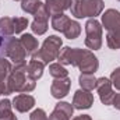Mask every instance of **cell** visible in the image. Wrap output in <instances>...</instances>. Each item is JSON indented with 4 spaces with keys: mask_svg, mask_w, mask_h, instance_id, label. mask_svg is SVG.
I'll list each match as a JSON object with an SVG mask.
<instances>
[{
    "mask_svg": "<svg viewBox=\"0 0 120 120\" xmlns=\"http://www.w3.org/2000/svg\"><path fill=\"white\" fill-rule=\"evenodd\" d=\"M42 6H43V3L41 0H21L22 11L27 14H31V15H35Z\"/></svg>",
    "mask_w": 120,
    "mask_h": 120,
    "instance_id": "ac0fdd59",
    "label": "cell"
},
{
    "mask_svg": "<svg viewBox=\"0 0 120 120\" xmlns=\"http://www.w3.org/2000/svg\"><path fill=\"white\" fill-rule=\"evenodd\" d=\"M11 63L4 57H0V80H7L11 73Z\"/></svg>",
    "mask_w": 120,
    "mask_h": 120,
    "instance_id": "cb8c5ba5",
    "label": "cell"
},
{
    "mask_svg": "<svg viewBox=\"0 0 120 120\" xmlns=\"http://www.w3.org/2000/svg\"><path fill=\"white\" fill-rule=\"evenodd\" d=\"M63 34H64V36H66L67 39H70V41L77 39V38L80 36V34H81V25H80V22L75 21V20H71L70 24L67 25V28H66V31H64Z\"/></svg>",
    "mask_w": 120,
    "mask_h": 120,
    "instance_id": "44dd1931",
    "label": "cell"
},
{
    "mask_svg": "<svg viewBox=\"0 0 120 120\" xmlns=\"http://www.w3.org/2000/svg\"><path fill=\"white\" fill-rule=\"evenodd\" d=\"M49 13L45 7V4L38 10V13L34 15V21L31 22V30L35 35H43L46 34V31L49 28L48 20H49Z\"/></svg>",
    "mask_w": 120,
    "mask_h": 120,
    "instance_id": "9c48e42d",
    "label": "cell"
},
{
    "mask_svg": "<svg viewBox=\"0 0 120 120\" xmlns=\"http://www.w3.org/2000/svg\"><path fill=\"white\" fill-rule=\"evenodd\" d=\"M106 45L109 46V49L117 50L120 49V35H115V34H106Z\"/></svg>",
    "mask_w": 120,
    "mask_h": 120,
    "instance_id": "4316f807",
    "label": "cell"
},
{
    "mask_svg": "<svg viewBox=\"0 0 120 120\" xmlns=\"http://www.w3.org/2000/svg\"><path fill=\"white\" fill-rule=\"evenodd\" d=\"M14 1H21V0H14Z\"/></svg>",
    "mask_w": 120,
    "mask_h": 120,
    "instance_id": "e575fe53",
    "label": "cell"
},
{
    "mask_svg": "<svg viewBox=\"0 0 120 120\" xmlns=\"http://www.w3.org/2000/svg\"><path fill=\"white\" fill-rule=\"evenodd\" d=\"M10 94H13V91L10 88L8 81L7 80H0V95L1 96H7Z\"/></svg>",
    "mask_w": 120,
    "mask_h": 120,
    "instance_id": "f546056e",
    "label": "cell"
},
{
    "mask_svg": "<svg viewBox=\"0 0 120 120\" xmlns=\"http://www.w3.org/2000/svg\"><path fill=\"white\" fill-rule=\"evenodd\" d=\"M0 34L3 36L14 35V18H11V17H1L0 18Z\"/></svg>",
    "mask_w": 120,
    "mask_h": 120,
    "instance_id": "d6986e66",
    "label": "cell"
},
{
    "mask_svg": "<svg viewBox=\"0 0 120 120\" xmlns=\"http://www.w3.org/2000/svg\"><path fill=\"white\" fill-rule=\"evenodd\" d=\"M73 4V0H45V7L50 15L64 13Z\"/></svg>",
    "mask_w": 120,
    "mask_h": 120,
    "instance_id": "4fadbf2b",
    "label": "cell"
},
{
    "mask_svg": "<svg viewBox=\"0 0 120 120\" xmlns=\"http://www.w3.org/2000/svg\"><path fill=\"white\" fill-rule=\"evenodd\" d=\"M48 115H46V112L43 110V109H35L32 113L30 115V120H48Z\"/></svg>",
    "mask_w": 120,
    "mask_h": 120,
    "instance_id": "f1b7e54d",
    "label": "cell"
},
{
    "mask_svg": "<svg viewBox=\"0 0 120 120\" xmlns=\"http://www.w3.org/2000/svg\"><path fill=\"white\" fill-rule=\"evenodd\" d=\"M11 103L17 112L25 113V112H30L35 106V98L32 95H28V94H20L11 101Z\"/></svg>",
    "mask_w": 120,
    "mask_h": 120,
    "instance_id": "7c38bea8",
    "label": "cell"
},
{
    "mask_svg": "<svg viewBox=\"0 0 120 120\" xmlns=\"http://www.w3.org/2000/svg\"><path fill=\"white\" fill-rule=\"evenodd\" d=\"M92 105H94V95L91 91L78 90L74 92V96H73L74 109L84 110V109H90Z\"/></svg>",
    "mask_w": 120,
    "mask_h": 120,
    "instance_id": "30bf717a",
    "label": "cell"
},
{
    "mask_svg": "<svg viewBox=\"0 0 120 120\" xmlns=\"http://www.w3.org/2000/svg\"><path fill=\"white\" fill-rule=\"evenodd\" d=\"M28 18L25 17H14V34H22L28 27Z\"/></svg>",
    "mask_w": 120,
    "mask_h": 120,
    "instance_id": "d4e9b609",
    "label": "cell"
},
{
    "mask_svg": "<svg viewBox=\"0 0 120 120\" xmlns=\"http://www.w3.org/2000/svg\"><path fill=\"white\" fill-rule=\"evenodd\" d=\"M3 43H4V36H0V53H1V48H3Z\"/></svg>",
    "mask_w": 120,
    "mask_h": 120,
    "instance_id": "836d02e7",
    "label": "cell"
},
{
    "mask_svg": "<svg viewBox=\"0 0 120 120\" xmlns=\"http://www.w3.org/2000/svg\"><path fill=\"white\" fill-rule=\"evenodd\" d=\"M95 90L98 91L99 99H101V102H102L103 105H106V106L112 105L116 92L113 91V85H112V82H110L109 78H106V77L98 78V80H96V87H95Z\"/></svg>",
    "mask_w": 120,
    "mask_h": 120,
    "instance_id": "ba28073f",
    "label": "cell"
},
{
    "mask_svg": "<svg viewBox=\"0 0 120 120\" xmlns=\"http://www.w3.org/2000/svg\"><path fill=\"white\" fill-rule=\"evenodd\" d=\"M49 74L53 78H66L68 77V71L64 66H61L60 63H50L49 64Z\"/></svg>",
    "mask_w": 120,
    "mask_h": 120,
    "instance_id": "7402d4cb",
    "label": "cell"
},
{
    "mask_svg": "<svg viewBox=\"0 0 120 120\" xmlns=\"http://www.w3.org/2000/svg\"><path fill=\"white\" fill-rule=\"evenodd\" d=\"M55 109H56V110H60V112H63V113L67 115L70 119H71V116H73V113H74V106H73L71 103H68V102H63V101H60V102L56 103Z\"/></svg>",
    "mask_w": 120,
    "mask_h": 120,
    "instance_id": "484cf974",
    "label": "cell"
},
{
    "mask_svg": "<svg viewBox=\"0 0 120 120\" xmlns=\"http://www.w3.org/2000/svg\"><path fill=\"white\" fill-rule=\"evenodd\" d=\"M20 42H21V45L24 46V49L27 50V53L30 56L35 55L39 49V42L32 34H22L21 38H20Z\"/></svg>",
    "mask_w": 120,
    "mask_h": 120,
    "instance_id": "5bb4252c",
    "label": "cell"
},
{
    "mask_svg": "<svg viewBox=\"0 0 120 120\" xmlns=\"http://www.w3.org/2000/svg\"><path fill=\"white\" fill-rule=\"evenodd\" d=\"M110 82H112V85H113V88H116L117 91H120V67L117 68H115L113 71H112V74H110Z\"/></svg>",
    "mask_w": 120,
    "mask_h": 120,
    "instance_id": "83f0119b",
    "label": "cell"
},
{
    "mask_svg": "<svg viewBox=\"0 0 120 120\" xmlns=\"http://www.w3.org/2000/svg\"><path fill=\"white\" fill-rule=\"evenodd\" d=\"M61 46H63V41H61L60 36H57V35H49L43 41L41 49H38V52L35 55H32L31 59L42 61L45 66H49L53 60H57V56L60 53Z\"/></svg>",
    "mask_w": 120,
    "mask_h": 120,
    "instance_id": "7a4b0ae2",
    "label": "cell"
},
{
    "mask_svg": "<svg viewBox=\"0 0 120 120\" xmlns=\"http://www.w3.org/2000/svg\"><path fill=\"white\" fill-rule=\"evenodd\" d=\"M71 66L78 67L81 74H95L99 68V60L90 49L73 48Z\"/></svg>",
    "mask_w": 120,
    "mask_h": 120,
    "instance_id": "3957f363",
    "label": "cell"
},
{
    "mask_svg": "<svg viewBox=\"0 0 120 120\" xmlns=\"http://www.w3.org/2000/svg\"><path fill=\"white\" fill-rule=\"evenodd\" d=\"M102 24L96 18H90L85 22V46L90 50H99L102 48Z\"/></svg>",
    "mask_w": 120,
    "mask_h": 120,
    "instance_id": "8992f818",
    "label": "cell"
},
{
    "mask_svg": "<svg viewBox=\"0 0 120 120\" xmlns=\"http://www.w3.org/2000/svg\"><path fill=\"white\" fill-rule=\"evenodd\" d=\"M73 120H92L90 115H80V116H75Z\"/></svg>",
    "mask_w": 120,
    "mask_h": 120,
    "instance_id": "d6a6232c",
    "label": "cell"
},
{
    "mask_svg": "<svg viewBox=\"0 0 120 120\" xmlns=\"http://www.w3.org/2000/svg\"><path fill=\"white\" fill-rule=\"evenodd\" d=\"M117 1H120V0H117Z\"/></svg>",
    "mask_w": 120,
    "mask_h": 120,
    "instance_id": "d590c367",
    "label": "cell"
},
{
    "mask_svg": "<svg viewBox=\"0 0 120 120\" xmlns=\"http://www.w3.org/2000/svg\"><path fill=\"white\" fill-rule=\"evenodd\" d=\"M48 120H70V117L67 116V115H64L63 112H60V110H53L50 115H49V119Z\"/></svg>",
    "mask_w": 120,
    "mask_h": 120,
    "instance_id": "4dcf8cb0",
    "label": "cell"
},
{
    "mask_svg": "<svg viewBox=\"0 0 120 120\" xmlns=\"http://www.w3.org/2000/svg\"><path fill=\"white\" fill-rule=\"evenodd\" d=\"M43 70H45V64L42 61H38V60H30L28 66H27V74L28 77H31L32 80H39L43 74Z\"/></svg>",
    "mask_w": 120,
    "mask_h": 120,
    "instance_id": "9a60e30c",
    "label": "cell"
},
{
    "mask_svg": "<svg viewBox=\"0 0 120 120\" xmlns=\"http://www.w3.org/2000/svg\"><path fill=\"white\" fill-rule=\"evenodd\" d=\"M105 8L103 0H73L70 7L71 15L75 18H95Z\"/></svg>",
    "mask_w": 120,
    "mask_h": 120,
    "instance_id": "277c9868",
    "label": "cell"
},
{
    "mask_svg": "<svg viewBox=\"0 0 120 120\" xmlns=\"http://www.w3.org/2000/svg\"><path fill=\"white\" fill-rule=\"evenodd\" d=\"M27 56H28V53L24 49V46L21 45L20 39L11 38V36L4 38V43H3V48H1L0 57L10 59L14 64H18V63H25Z\"/></svg>",
    "mask_w": 120,
    "mask_h": 120,
    "instance_id": "5b68a950",
    "label": "cell"
},
{
    "mask_svg": "<svg viewBox=\"0 0 120 120\" xmlns=\"http://www.w3.org/2000/svg\"><path fill=\"white\" fill-rule=\"evenodd\" d=\"M96 77L94 74H81L78 78V84L81 87V90L85 91H92L96 87Z\"/></svg>",
    "mask_w": 120,
    "mask_h": 120,
    "instance_id": "ffe728a7",
    "label": "cell"
},
{
    "mask_svg": "<svg viewBox=\"0 0 120 120\" xmlns=\"http://www.w3.org/2000/svg\"><path fill=\"white\" fill-rule=\"evenodd\" d=\"M70 18H68V15H66L64 13H60V14H55V15H52V20H50V24H52V28L55 31H57V32H64L66 28H67V25L70 24Z\"/></svg>",
    "mask_w": 120,
    "mask_h": 120,
    "instance_id": "2e32d148",
    "label": "cell"
},
{
    "mask_svg": "<svg viewBox=\"0 0 120 120\" xmlns=\"http://www.w3.org/2000/svg\"><path fill=\"white\" fill-rule=\"evenodd\" d=\"M57 60L61 66H71V60H73V48L70 46H64L60 49V53L57 56Z\"/></svg>",
    "mask_w": 120,
    "mask_h": 120,
    "instance_id": "603a6c76",
    "label": "cell"
},
{
    "mask_svg": "<svg viewBox=\"0 0 120 120\" xmlns=\"http://www.w3.org/2000/svg\"><path fill=\"white\" fill-rule=\"evenodd\" d=\"M0 120H18L13 112V103L8 99L0 101Z\"/></svg>",
    "mask_w": 120,
    "mask_h": 120,
    "instance_id": "e0dca14e",
    "label": "cell"
},
{
    "mask_svg": "<svg viewBox=\"0 0 120 120\" xmlns=\"http://www.w3.org/2000/svg\"><path fill=\"white\" fill-rule=\"evenodd\" d=\"M71 88V80L68 77L66 78H55V81L50 85V94L56 99H63L68 95Z\"/></svg>",
    "mask_w": 120,
    "mask_h": 120,
    "instance_id": "8fae6325",
    "label": "cell"
},
{
    "mask_svg": "<svg viewBox=\"0 0 120 120\" xmlns=\"http://www.w3.org/2000/svg\"><path fill=\"white\" fill-rule=\"evenodd\" d=\"M112 106H115L117 110H120V94H116L115 95V99L112 102Z\"/></svg>",
    "mask_w": 120,
    "mask_h": 120,
    "instance_id": "1f68e13d",
    "label": "cell"
},
{
    "mask_svg": "<svg viewBox=\"0 0 120 120\" xmlns=\"http://www.w3.org/2000/svg\"><path fill=\"white\" fill-rule=\"evenodd\" d=\"M27 61L25 63H18L11 67V73L7 77V81L10 84V88L13 92L18 94H28L35 90L36 81L28 77L27 74Z\"/></svg>",
    "mask_w": 120,
    "mask_h": 120,
    "instance_id": "6da1fadb",
    "label": "cell"
},
{
    "mask_svg": "<svg viewBox=\"0 0 120 120\" xmlns=\"http://www.w3.org/2000/svg\"><path fill=\"white\" fill-rule=\"evenodd\" d=\"M102 28L108 31L109 34L120 35V11L115 8H108L102 14Z\"/></svg>",
    "mask_w": 120,
    "mask_h": 120,
    "instance_id": "52a82bcc",
    "label": "cell"
}]
</instances>
